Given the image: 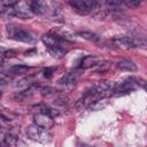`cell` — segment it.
Returning a JSON list of instances; mask_svg holds the SVG:
<instances>
[{
	"label": "cell",
	"instance_id": "1",
	"mask_svg": "<svg viewBox=\"0 0 147 147\" xmlns=\"http://www.w3.org/2000/svg\"><path fill=\"white\" fill-rule=\"evenodd\" d=\"M26 136L31 140L38 141V142H49L52 140V134L48 132V130H45L37 124H31L26 127Z\"/></svg>",
	"mask_w": 147,
	"mask_h": 147
},
{
	"label": "cell",
	"instance_id": "2",
	"mask_svg": "<svg viewBox=\"0 0 147 147\" xmlns=\"http://www.w3.org/2000/svg\"><path fill=\"white\" fill-rule=\"evenodd\" d=\"M68 3L76 13L80 15H87L92 13L100 5L95 0H70Z\"/></svg>",
	"mask_w": 147,
	"mask_h": 147
},
{
	"label": "cell",
	"instance_id": "3",
	"mask_svg": "<svg viewBox=\"0 0 147 147\" xmlns=\"http://www.w3.org/2000/svg\"><path fill=\"white\" fill-rule=\"evenodd\" d=\"M7 33L10 39H14L17 41H23V42L33 41V37L29 31H26L22 26L15 25V24H9L7 26Z\"/></svg>",
	"mask_w": 147,
	"mask_h": 147
},
{
	"label": "cell",
	"instance_id": "4",
	"mask_svg": "<svg viewBox=\"0 0 147 147\" xmlns=\"http://www.w3.org/2000/svg\"><path fill=\"white\" fill-rule=\"evenodd\" d=\"M33 122L34 124H37L38 126L45 129V130H49L54 126V119L52 116L47 115V114H42V113H38L33 116Z\"/></svg>",
	"mask_w": 147,
	"mask_h": 147
},
{
	"label": "cell",
	"instance_id": "5",
	"mask_svg": "<svg viewBox=\"0 0 147 147\" xmlns=\"http://www.w3.org/2000/svg\"><path fill=\"white\" fill-rule=\"evenodd\" d=\"M13 16H16L18 18H30L32 16V11L30 9L29 6V1L28 2H18L14 9H13Z\"/></svg>",
	"mask_w": 147,
	"mask_h": 147
},
{
	"label": "cell",
	"instance_id": "6",
	"mask_svg": "<svg viewBox=\"0 0 147 147\" xmlns=\"http://www.w3.org/2000/svg\"><path fill=\"white\" fill-rule=\"evenodd\" d=\"M136 79L134 78H127L125 79L124 82L119 83V85L115 86V90H114V94H122V93H129L130 91H132L134 88V85H136Z\"/></svg>",
	"mask_w": 147,
	"mask_h": 147
},
{
	"label": "cell",
	"instance_id": "7",
	"mask_svg": "<svg viewBox=\"0 0 147 147\" xmlns=\"http://www.w3.org/2000/svg\"><path fill=\"white\" fill-rule=\"evenodd\" d=\"M82 76V71L80 70H72L69 71L67 74H64L60 79L59 83L60 84H64V85H69V84H75Z\"/></svg>",
	"mask_w": 147,
	"mask_h": 147
},
{
	"label": "cell",
	"instance_id": "8",
	"mask_svg": "<svg viewBox=\"0 0 147 147\" xmlns=\"http://www.w3.org/2000/svg\"><path fill=\"white\" fill-rule=\"evenodd\" d=\"M29 6L32 14H36V15H42L47 11V2L45 1H38V0L29 1Z\"/></svg>",
	"mask_w": 147,
	"mask_h": 147
},
{
	"label": "cell",
	"instance_id": "9",
	"mask_svg": "<svg viewBox=\"0 0 147 147\" xmlns=\"http://www.w3.org/2000/svg\"><path fill=\"white\" fill-rule=\"evenodd\" d=\"M41 39H42V42L46 45V48L48 47H61L62 48V39L59 36L44 34Z\"/></svg>",
	"mask_w": 147,
	"mask_h": 147
},
{
	"label": "cell",
	"instance_id": "10",
	"mask_svg": "<svg viewBox=\"0 0 147 147\" xmlns=\"http://www.w3.org/2000/svg\"><path fill=\"white\" fill-rule=\"evenodd\" d=\"M37 90H38V87H37L36 85H31V86H29L28 88H25V90H23V91H21V92H17V93L14 95V99H16V100L29 99V98H31V96L37 92Z\"/></svg>",
	"mask_w": 147,
	"mask_h": 147
},
{
	"label": "cell",
	"instance_id": "11",
	"mask_svg": "<svg viewBox=\"0 0 147 147\" xmlns=\"http://www.w3.org/2000/svg\"><path fill=\"white\" fill-rule=\"evenodd\" d=\"M99 63V59L94 55H86L80 61V68L82 69H88V68H93Z\"/></svg>",
	"mask_w": 147,
	"mask_h": 147
},
{
	"label": "cell",
	"instance_id": "12",
	"mask_svg": "<svg viewBox=\"0 0 147 147\" xmlns=\"http://www.w3.org/2000/svg\"><path fill=\"white\" fill-rule=\"evenodd\" d=\"M117 67L124 71H137V65L130 60H119L117 62Z\"/></svg>",
	"mask_w": 147,
	"mask_h": 147
},
{
	"label": "cell",
	"instance_id": "13",
	"mask_svg": "<svg viewBox=\"0 0 147 147\" xmlns=\"http://www.w3.org/2000/svg\"><path fill=\"white\" fill-rule=\"evenodd\" d=\"M30 70V67L28 65H24V64H16V65H13L10 69H9V72L11 75H23L25 72H28Z\"/></svg>",
	"mask_w": 147,
	"mask_h": 147
},
{
	"label": "cell",
	"instance_id": "14",
	"mask_svg": "<svg viewBox=\"0 0 147 147\" xmlns=\"http://www.w3.org/2000/svg\"><path fill=\"white\" fill-rule=\"evenodd\" d=\"M110 64H111V63H110L109 61H102V62H99L95 67H93L92 70H93L94 72H98V74H103V72H106V71L109 70Z\"/></svg>",
	"mask_w": 147,
	"mask_h": 147
},
{
	"label": "cell",
	"instance_id": "15",
	"mask_svg": "<svg viewBox=\"0 0 147 147\" xmlns=\"http://www.w3.org/2000/svg\"><path fill=\"white\" fill-rule=\"evenodd\" d=\"M107 105H108V101H107V98H105V99H99V100L94 101L88 108H90L91 110H93V111H96V110H101V109L105 108Z\"/></svg>",
	"mask_w": 147,
	"mask_h": 147
},
{
	"label": "cell",
	"instance_id": "16",
	"mask_svg": "<svg viewBox=\"0 0 147 147\" xmlns=\"http://www.w3.org/2000/svg\"><path fill=\"white\" fill-rule=\"evenodd\" d=\"M78 34L83 39H86L88 41H92V42H98L99 41V37L95 33H92V32H88V31H79Z\"/></svg>",
	"mask_w": 147,
	"mask_h": 147
},
{
	"label": "cell",
	"instance_id": "17",
	"mask_svg": "<svg viewBox=\"0 0 147 147\" xmlns=\"http://www.w3.org/2000/svg\"><path fill=\"white\" fill-rule=\"evenodd\" d=\"M2 141H3V144L7 145L8 147H9V146H13V145L16 142V136L13 134L11 132H8V133H6V134L3 136Z\"/></svg>",
	"mask_w": 147,
	"mask_h": 147
},
{
	"label": "cell",
	"instance_id": "18",
	"mask_svg": "<svg viewBox=\"0 0 147 147\" xmlns=\"http://www.w3.org/2000/svg\"><path fill=\"white\" fill-rule=\"evenodd\" d=\"M31 82H32V77H28V78H23V79H20L16 84H15V87H25V86H31Z\"/></svg>",
	"mask_w": 147,
	"mask_h": 147
},
{
	"label": "cell",
	"instance_id": "19",
	"mask_svg": "<svg viewBox=\"0 0 147 147\" xmlns=\"http://www.w3.org/2000/svg\"><path fill=\"white\" fill-rule=\"evenodd\" d=\"M68 101H69V98L68 96H65V95H59V96H56L54 99V105H56V106H64V105L68 103Z\"/></svg>",
	"mask_w": 147,
	"mask_h": 147
},
{
	"label": "cell",
	"instance_id": "20",
	"mask_svg": "<svg viewBox=\"0 0 147 147\" xmlns=\"http://www.w3.org/2000/svg\"><path fill=\"white\" fill-rule=\"evenodd\" d=\"M123 1H124V5L129 7H137L140 5V2L137 0H123Z\"/></svg>",
	"mask_w": 147,
	"mask_h": 147
},
{
	"label": "cell",
	"instance_id": "21",
	"mask_svg": "<svg viewBox=\"0 0 147 147\" xmlns=\"http://www.w3.org/2000/svg\"><path fill=\"white\" fill-rule=\"evenodd\" d=\"M16 55V52L15 51H6L2 53V57L3 59H10V57H14Z\"/></svg>",
	"mask_w": 147,
	"mask_h": 147
},
{
	"label": "cell",
	"instance_id": "22",
	"mask_svg": "<svg viewBox=\"0 0 147 147\" xmlns=\"http://www.w3.org/2000/svg\"><path fill=\"white\" fill-rule=\"evenodd\" d=\"M44 76H45L46 78H51V77L53 76V70L49 69V68L45 69V70H44Z\"/></svg>",
	"mask_w": 147,
	"mask_h": 147
},
{
	"label": "cell",
	"instance_id": "23",
	"mask_svg": "<svg viewBox=\"0 0 147 147\" xmlns=\"http://www.w3.org/2000/svg\"><path fill=\"white\" fill-rule=\"evenodd\" d=\"M137 82H139L138 84H139V85H141V86H142V87H144V88H145V90L147 91V80H142V79H138Z\"/></svg>",
	"mask_w": 147,
	"mask_h": 147
}]
</instances>
